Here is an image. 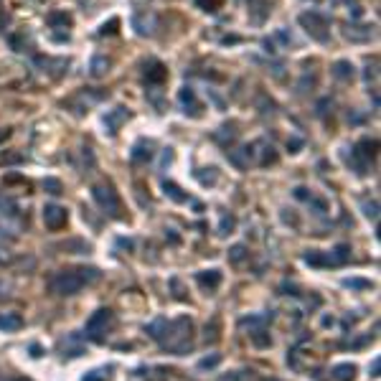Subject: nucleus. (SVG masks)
<instances>
[{"mask_svg": "<svg viewBox=\"0 0 381 381\" xmlns=\"http://www.w3.org/2000/svg\"><path fill=\"white\" fill-rule=\"evenodd\" d=\"M102 277V272L97 267H76V270H61L56 275L49 277V290L59 297H71L76 295L84 285L97 282Z\"/></svg>", "mask_w": 381, "mask_h": 381, "instance_id": "nucleus-1", "label": "nucleus"}, {"mask_svg": "<svg viewBox=\"0 0 381 381\" xmlns=\"http://www.w3.org/2000/svg\"><path fill=\"white\" fill-rule=\"evenodd\" d=\"M190 338H194V320L180 315L175 320H168L165 333L158 343L173 356H185L190 351Z\"/></svg>", "mask_w": 381, "mask_h": 381, "instance_id": "nucleus-2", "label": "nucleus"}, {"mask_svg": "<svg viewBox=\"0 0 381 381\" xmlns=\"http://www.w3.org/2000/svg\"><path fill=\"white\" fill-rule=\"evenodd\" d=\"M300 26L305 28V33H308L310 38H315L318 44H328L330 41V21L318 13V11H305L300 13Z\"/></svg>", "mask_w": 381, "mask_h": 381, "instance_id": "nucleus-3", "label": "nucleus"}, {"mask_svg": "<svg viewBox=\"0 0 381 381\" xmlns=\"http://www.w3.org/2000/svg\"><path fill=\"white\" fill-rule=\"evenodd\" d=\"M92 199L94 204L112 219H122V204H120V196L117 190H114L112 185H94L92 188Z\"/></svg>", "mask_w": 381, "mask_h": 381, "instance_id": "nucleus-4", "label": "nucleus"}, {"mask_svg": "<svg viewBox=\"0 0 381 381\" xmlns=\"http://www.w3.org/2000/svg\"><path fill=\"white\" fill-rule=\"evenodd\" d=\"M112 320H114V315H112V310H109V308H99V310H94V313H92V318L87 320L84 335H87L89 340H94V343H102V340H104V333H107V330H109V325H112Z\"/></svg>", "mask_w": 381, "mask_h": 381, "instance_id": "nucleus-5", "label": "nucleus"}, {"mask_svg": "<svg viewBox=\"0 0 381 381\" xmlns=\"http://www.w3.org/2000/svg\"><path fill=\"white\" fill-rule=\"evenodd\" d=\"M66 221H69V214H66L64 206H59V204H46L44 206V224H46V229L59 232V229L66 226Z\"/></svg>", "mask_w": 381, "mask_h": 381, "instance_id": "nucleus-6", "label": "nucleus"}, {"mask_svg": "<svg viewBox=\"0 0 381 381\" xmlns=\"http://www.w3.org/2000/svg\"><path fill=\"white\" fill-rule=\"evenodd\" d=\"M132 28H135L137 36H152V33H155V28H158L155 13H152V11H137L132 16Z\"/></svg>", "mask_w": 381, "mask_h": 381, "instance_id": "nucleus-7", "label": "nucleus"}, {"mask_svg": "<svg viewBox=\"0 0 381 381\" xmlns=\"http://www.w3.org/2000/svg\"><path fill=\"white\" fill-rule=\"evenodd\" d=\"M178 102H180V107H183V112L188 114V117H201V102H199L194 87H183L178 92Z\"/></svg>", "mask_w": 381, "mask_h": 381, "instance_id": "nucleus-8", "label": "nucleus"}, {"mask_svg": "<svg viewBox=\"0 0 381 381\" xmlns=\"http://www.w3.org/2000/svg\"><path fill=\"white\" fill-rule=\"evenodd\" d=\"M127 120H130V109H127V107H114V109H109V112L104 114V127H107V132L114 137Z\"/></svg>", "mask_w": 381, "mask_h": 381, "instance_id": "nucleus-9", "label": "nucleus"}, {"mask_svg": "<svg viewBox=\"0 0 381 381\" xmlns=\"http://www.w3.org/2000/svg\"><path fill=\"white\" fill-rule=\"evenodd\" d=\"M165 79H168V69H165L158 59H150V61L145 64V82H147L150 87H160Z\"/></svg>", "mask_w": 381, "mask_h": 381, "instance_id": "nucleus-10", "label": "nucleus"}, {"mask_svg": "<svg viewBox=\"0 0 381 381\" xmlns=\"http://www.w3.org/2000/svg\"><path fill=\"white\" fill-rule=\"evenodd\" d=\"M302 262L310 264V267H318V270L320 267H338L333 252H320V249H308L302 254Z\"/></svg>", "mask_w": 381, "mask_h": 381, "instance_id": "nucleus-11", "label": "nucleus"}, {"mask_svg": "<svg viewBox=\"0 0 381 381\" xmlns=\"http://www.w3.org/2000/svg\"><path fill=\"white\" fill-rule=\"evenodd\" d=\"M152 155H155V145H152L150 140H137L130 150V160L135 165H142L147 160H152Z\"/></svg>", "mask_w": 381, "mask_h": 381, "instance_id": "nucleus-12", "label": "nucleus"}, {"mask_svg": "<svg viewBox=\"0 0 381 381\" xmlns=\"http://www.w3.org/2000/svg\"><path fill=\"white\" fill-rule=\"evenodd\" d=\"M343 36L348 38V41H368L373 36V26H346L343 28Z\"/></svg>", "mask_w": 381, "mask_h": 381, "instance_id": "nucleus-13", "label": "nucleus"}, {"mask_svg": "<svg viewBox=\"0 0 381 381\" xmlns=\"http://www.w3.org/2000/svg\"><path fill=\"white\" fill-rule=\"evenodd\" d=\"M196 282L204 287V290H216L221 285V272L219 270H204V272H196Z\"/></svg>", "mask_w": 381, "mask_h": 381, "instance_id": "nucleus-14", "label": "nucleus"}, {"mask_svg": "<svg viewBox=\"0 0 381 381\" xmlns=\"http://www.w3.org/2000/svg\"><path fill=\"white\" fill-rule=\"evenodd\" d=\"M330 74L335 76V79H340V82H348V79H353L356 69H353V64H351V61L340 59V61H335V64L330 66Z\"/></svg>", "mask_w": 381, "mask_h": 381, "instance_id": "nucleus-15", "label": "nucleus"}, {"mask_svg": "<svg viewBox=\"0 0 381 381\" xmlns=\"http://www.w3.org/2000/svg\"><path fill=\"white\" fill-rule=\"evenodd\" d=\"M272 313H264V315H247V318H242L239 320V328H249V333L252 330H259V328H264L267 323H272Z\"/></svg>", "mask_w": 381, "mask_h": 381, "instance_id": "nucleus-16", "label": "nucleus"}, {"mask_svg": "<svg viewBox=\"0 0 381 381\" xmlns=\"http://www.w3.org/2000/svg\"><path fill=\"white\" fill-rule=\"evenodd\" d=\"M163 194H165L173 204H185V201H190V196L183 194V188H180L178 183H173V180H163Z\"/></svg>", "mask_w": 381, "mask_h": 381, "instance_id": "nucleus-17", "label": "nucleus"}, {"mask_svg": "<svg viewBox=\"0 0 381 381\" xmlns=\"http://www.w3.org/2000/svg\"><path fill=\"white\" fill-rule=\"evenodd\" d=\"M257 147H262L259 152V165L262 168H267V165H272V163H277V152H275V147H272V142H267V140H257Z\"/></svg>", "mask_w": 381, "mask_h": 381, "instance_id": "nucleus-18", "label": "nucleus"}, {"mask_svg": "<svg viewBox=\"0 0 381 381\" xmlns=\"http://www.w3.org/2000/svg\"><path fill=\"white\" fill-rule=\"evenodd\" d=\"M23 328V318L18 313H0V330L6 333H16Z\"/></svg>", "mask_w": 381, "mask_h": 381, "instance_id": "nucleus-19", "label": "nucleus"}, {"mask_svg": "<svg viewBox=\"0 0 381 381\" xmlns=\"http://www.w3.org/2000/svg\"><path fill=\"white\" fill-rule=\"evenodd\" d=\"M107 71H109V59L102 56V54H97V56L92 59V64H89V74L94 76V79H102Z\"/></svg>", "mask_w": 381, "mask_h": 381, "instance_id": "nucleus-20", "label": "nucleus"}, {"mask_svg": "<svg viewBox=\"0 0 381 381\" xmlns=\"http://www.w3.org/2000/svg\"><path fill=\"white\" fill-rule=\"evenodd\" d=\"M214 140L229 147V145H232V142L237 140V130H234V125H224V127H219V130L214 132Z\"/></svg>", "mask_w": 381, "mask_h": 381, "instance_id": "nucleus-21", "label": "nucleus"}, {"mask_svg": "<svg viewBox=\"0 0 381 381\" xmlns=\"http://www.w3.org/2000/svg\"><path fill=\"white\" fill-rule=\"evenodd\" d=\"M363 158H368V160H373L376 158V147H378V142L376 140H371V137H363V140H358L356 145H353Z\"/></svg>", "mask_w": 381, "mask_h": 381, "instance_id": "nucleus-22", "label": "nucleus"}, {"mask_svg": "<svg viewBox=\"0 0 381 381\" xmlns=\"http://www.w3.org/2000/svg\"><path fill=\"white\" fill-rule=\"evenodd\" d=\"M8 44H11V49H13V51L23 54V51H28V49H31V38H28L26 33H11V36H8Z\"/></svg>", "mask_w": 381, "mask_h": 381, "instance_id": "nucleus-23", "label": "nucleus"}, {"mask_svg": "<svg viewBox=\"0 0 381 381\" xmlns=\"http://www.w3.org/2000/svg\"><path fill=\"white\" fill-rule=\"evenodd\" d=\"M353 376H356V366L353 363H338L333 368V378L335 381H353Z\"/></svg>", "mask_w": 381, "mask_h": 381, "instance_id": "nucleus-24", "label": "nucleus"}, {"mask_svg": "<svg viewBox=\"0 0 381 381\" xmlns=\"http://www.w3.org/2000/svg\"><path fill=\"white\" fill-rule=\"evenodd\" d=\"M49 26L51 28H69L71 26V16L69 13H64V11H54V13H49Z\"/></svg>", "mask_w": 381, "mask_h": 381, "instance_id": "nucleus-25", "label": "nucleus"}, {"mask_svg": "<svg viewBox=\"0 0 381 381\" xmlns=\"http://www.w3.org/2000/svg\"><path fill=\"white\" fill-rule=\"evenodd\" d=\"M249 338H252V343H254L257 348H267V346H272V338H270V333H267L264 328L252 330V333H249Z\"/></svg>", "mask_w": 381, "mask_h": 381, "instance_id": "nucleus-26", "label": "nucleus"}, {"mask_svg": "<svg viewBox=\"0 0 381 381\" xmlns=\"http://www.w3.org/2000/svg\"><path fill=\"white\" fill-rule=\"evenodd\" d=\"M343 287H348V290H373V282L363 280V277H346L343 280Z\"/></svg>", "mask_w": 381, "mask_h": 381, "instance_id": "nucleus-27", "label": "nucleus"}, {"mask_svg": "<svg viewBox=\"0 0 381 381\" xmlns=\"http://www.w3.org/2000/svg\"><path fill=\"white\" fill-rule=\"evenodd\" d=\"M234 226H237V219L232 214H224L221 221H219V237H229L234 232Z\"/></svg>", "mask_w": 381, "mask_h": 381, "instance_id": "nucleus-28", "label": "nucleus"}, {"mask_svg": "<svg viewBox=\"0 0 381 381\" xmlns=\"http://www.w3.org/2000/svg\"><path fill=\"white\" fill-rule=\"evenodd\" d=\"M247 257H249V252H247L244 244H234L232 249H229V262H232V264H242Z\"/></svg>", "mask_w": 381, "mask_h": 381, "instance_id": "nucleus-29", "label": "nucleus"}, {"mask_svg": "<svg viewBox=\"0 0 381 381\" xmlns=\"http://www.w3.org/2000/svg\"><path fill=\"white\" fill-rule=\"evenodd\" d=\"M330 252H333V257H335L338 267H340V264H346V262L351 259V247H348V244H338V247H333Z\"/></svg>", "mask_w": 381, "mask_h": 381, "instance_id": "nucleus-30", "label": "nucleus"}, {"mask_svg": "<svg viewBox=\"0 0 381 381\" xmlns=\"http://www.w3.org/2000/svg\"><path fill=\"white\" fill-rule=\"evenodd\" d=\"M109 371L112 368H94V371L84 373L82 381H109Z\"/></svg>", "mask_w": 381, "mask_h": 381, "instance_id": "nucleus-31", "label": "nucleus"}, {"mask_svg": "<svg viewBox=\"0 0 381 381\" xmlns=\"http://www.w3.org/2000/svg\"><path fill=\"white\" fill-rule=\"evenodd\" d=\"M194 3H196V8H201L206 13H216L224 6V0H194Z\"/></svg>", "mask_w": 381, "mask_h": 381, "instance_id": "nucleus-32", "label": "nucleus"}, {"mask_svg": "<svg viewBox=\"0 0 381 381\" xmlns=\"http://www.w3.org/2000/svg\"><path fill=\"white\" fill-rule=\"evenodd\" d=\"M64 249H74L71 254H89L92 252V247L87 242H79V239H71L69 244H64Z\"/></svg>", "mask_w": 381, "mask_h": 381, "instance_id": "nucleus-33", "label": "nucleus"}, {"mask_svg": "<svg viewBox=\"0 0 381 381\" xmlns=\"http://www.w3.org/2000/svg\"><path fill=\"white\" fill-rule=\"evenodd\" d=\"M44 188H46V194H51V196H61V194H64L59 178H46V180H44Z\"/></svg>", "mask_w": 381, "mask_h": 381, "instance_id": "nucleus-34", "label": "nucleus"}, {"mask_svg": "<svg viewBox=\"0 0 381 381\" xmlns=\"http://www.w3.org/2000/svg\"><path fill=\"white\" fill-rule=\"evenodd\" d=\"M219 363H221V353H211V356H204V358L199 361V368L206 371V368H216Z\"/></svg>", "mask_w": 381, "mask_h": 381, "instance_id": "nucleus-35", "label": "nucleus"}, {"mask_svg": "<svg viewBox=\"0 0 381 381\" xmlns=\"http://www.w3.org/2000/svg\"><path fill=\"white\" fill-rule=\"evenodd\" d=\"M0 211L8 214V216H16V214H18V206H16L8 196H0Z\"/></svg>", "mask_w": 381, "mask_h": 381, "instance_id": "nucleus-36", "label": "nucleus"}, {"mask_svg": "<svg viewBox=\"0 0 381 381\" xmlns=\"http://www.w3.org/2000/svg\"><path fill=\"white\" fill-rule=\"evenodd\" d=\"M363 214H366V219L376 221L378 219V201H363Z\"/></svg>", "mask_w": 381, "mask_h": 381, "instance_id": "nucleus-37", "label": "nucleus"}, {"mask_svg": "<svg viewBox=\"0 0 381 381\" xmlns=\"http://www.w3.org/2000/svg\"><path fill=\"white\" fill-rule=\"evenodd\" d=\"M117 26H120V21L112 18L109 23H104V26L99 28V36H112V33H117Z\"/></svg>", "mask_w": 381, "mask_h": 381, "instance_id": "nucleus-38", "label": "nucleus"}, {"mask_svg": "<svg viewBox=\"0 0 381 381\" xmlns=\"http://www.w3.org/2000/svg\"><path fill=\"white\" fill-rule=\"evenodd\" d=\"M308 204H310V209H315V214H325V211H328V204H325L323 199L310 196V199H308Z\"/></svg>", "mask_w": 381, "mask_h": 381, "instance_id": "nucleus-39", "label": "nucleus"}, {"mask_svg": "<svg viewBox=\"0 0 381 381\" xmlns=\"http://www.w3.org/2000/svg\"><path fill=\"white\" fill-rule=\"evenodd\" d=\"M292 196H295L297 201H308V199H310L313 194H310V190H308V188H305V185H297V188L292 190Z\"/></svg>", "mask_w": 381, "mask_h": 381, "instance_id": "nucleus-40", "label": "nucleus"}, {"mask_svg": "<svg viewBox=\"0 0 381 381\" xmlns=\"http://www.w3.org/2000/svg\"><path fill=\"white\" fill-rule=\"evenodd\" d=\"M330 104H333V99H330V97H325V99H320V102H318V109H315V112L323 117V114L328 112V107H330Z\"/></svg>", "mask_w": 381, "mask_h": 381, "instance_id": "nucleus-41", "label": "nucleus"}, {"mask_svg": "<svg viewBox=\"0 0 381 381\" xmlns=\"http://www.w3.org/2000/svg\"><path fill=\"white\" fill-rule=\"evenodd\" d=\"M300 147H302V140H300V137H290V140H287V150H290V152H300Z\"/></svg>", "mask_w": 381, "mask_h": 381, "instance_id": "nucleus-42", "label": "nucleus"}, {"mask_svg": "<svg viewBox=\"0 0 381 381\" xmlns=\"http://www.w3.org/2000/svg\"><path fill=\"white\" fill-rule=\"evenodd\" d=\"M247 3L252 6L249 11H257V8H262L264 13H270V8H267V3H264V0H247Z\"/></svg>", "mask_w": 381, "mask_h": 381, "instance_id": "nucleus-43", "label": "nucleus"}, {"mask_svg": "<svg viewBox=\"0 0 381 381\" xmlns=\"http://www.w3.org/2000/svg\"><path fill=\"white\" fill-rule=\"evenodd\" d=\"M368 371H371V376H373V378L378 376V371H381V358H378V356L373 358V363H371V368H368Z\"/></svg>", "mask_w": 381, "mask_h": 381, "instance_id": "nucleus-44", "label": "nucleus"}, {"mask_svg": "<svg viewBox=\"0 0 381 381\" xmlns=\"http://www.w3.org/2000/svg\"><path fill=\"white\" fill-rule=\"evenodd\" d=\"M264 51H267V54H275V51H277V49H275V44L270 41V38L264 41Z\"/></svg>", "mask_w": 381, "mask_h": 381, "instance_id": "nucleus-45", "label": "nucleus"}, {"mask_svg": "<svg viewBox=\"0 0 381 381\" xmlns=\"http://www.w3.org/2000/svg\"><path fill=\"white\" fill-rule=\"evenodd\" d=\"M165 237H168V239H170L173 244H178V242H180V239H178V234L173 232V229H168V232H165Z\"/></svg>", "mask_w": 381, "mask_h": 381, "instance_id": "nucleus-46", "label": "nucleus"}, {"mask_svg": "<svg viewBox=\"0 0 381 381\" xmlns=\"http://www.w3.org/2000/svg\"><path fill=\"white\" fill-rule=\"evenodd\" d=\"M31 356H36V358L41 356V346H36V343H33V346H31Z\"/></svg>", "mask_w": 381, "mask_h": 381, "instance_id": "nucleus-47", "label": "nucleus"}, {"mask_svg": "<svg viewBox=\"0 0 381 381\" xmlns=\"http://www.w3.org/2000/svg\"><path fill=\"white\" fill-rule=\"evenodd\" d=\"M11 137V130L6 127V130H0V142H3V140H8Z\"/></svg>", "mask_w": 381, "mask_h": 381, "instance_id": "nucleus-48", "label": "nucleus"}, {"mask_svg": "<svg viewBox=\"0 0 381 381\" xmlns=\"http://www.w3.org/2000/svg\"><path fill=\"white\" fill-rule=\"evenodd\" d=\"M54 38H56V41H69V33H56Z\"/></svg>", "mask_w": 381, "mask_h": 381, "instance_id": "nucleus-49", "label": "nucleus"}, {"mask_svg": "<svg viewBox=\"0 0 381 381\" xmlns=\"http://www.w3.org/2000/svg\"><path fill=\"white\" fill-rule=\"evenodd\" d=\"M11 381H31V378H23V376H16V378H11Z\"/></svg>", "mask_w": 381, "mask_h": 381, "instance_id": "nucleus-50", "label": "nucleus"}]
</instances>
